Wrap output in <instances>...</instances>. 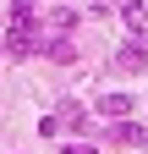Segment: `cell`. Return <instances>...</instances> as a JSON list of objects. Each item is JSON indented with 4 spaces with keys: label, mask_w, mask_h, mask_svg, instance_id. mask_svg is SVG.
<instances>
[{
    "label": "cell",
    "mask_w": 148,
    "mask_h": 154,
    "mask_svg": "<svg viewBox=\"0 0 148 154\" xmlns=\"http://www.w3.org/2000/svg\"><path fill=\"white\" fill-rule=\"evenodd\" d=\"M6 44L16 50V55H28V50H39V22L28 17V6H16V17H11V33H6Z\"/></svg>",
    "instance_id": "1"
},
{
    "label": "cell",
    "mask_w": 148,
    "mask_h": 154,
    "mask_svg": "<svg viewBox=\"0 0 148 154\" xmlns=\"http://www.w3.org/2000/svg\"><path fill=\"white\" fill-rule=\"evenodd\" d=\"M115 66H121V72H148V44H143V38H132V44L115 55Z\"/></svg>",
    "instance_id": "2"
},
{
    "label": "cell",
    "mask_w": 148,
    "mask_h": 154,
    "mask_svg": "<svg viewBox=\"0 0 148 154\" xmlns=\"http://www.w3.org/2000/svg\"><path fill=\"white\" fill-rule=\"evenodd\" d=\"M110 138H115V143H126V149H137V143H148V127H132V121H115V127H110Z\"/></svg>",
    "instance_id": "3"
},
{
    "label": "cell",
    "mask_w": 148,
    "mask_h": 154,
    "mask_svg": "<svg viewBox=\"0 0 148 154\" xmlns=\"http://www.w3.org/2000/svg\"><path fill=\"white\" fill-rule=\"evenodd\" d=\"M99 110H104V121H121V116L132 110V99H126V94H104V99H99Z\"/></svg>",
    "instance_id": "4"
},
{
    "label": "cell",
    "mask_w": 148,
    "mask_h": 154,
    "mask_svg": "<svg viewBox=\"0 0 148 154\" xmlns=\"http://www.w3.org/2000/svg\"><path fill=\"white\" fill-rule=\"evenodd\" d=\"M44 55H49V61H71V44H66V38H55V44H44Z\"/></svg>",
    "instance_id": "5"
},
{
    "label": "cell",
    "mask_w": 148,
    "mask_h": 154,
    "mask_svg": "<svg viewBox=\"0 0 148 154\" xmlns=\"http://www.w3.org/2000/svg\"><path fill=\"white\" fill-rule=\"evenodd\" d=\"M66 154H93V149H88V143H71V149H66Z\"/></svg>",
    "instance_id": "6"
}]
</instances>
